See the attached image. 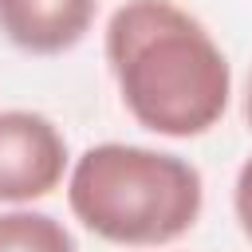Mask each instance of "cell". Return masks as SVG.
<instances>
[{
    "mask_svg": "<svg viewBox=\"0 0 252 252\" xmlns=\"http://www.w3.org/2000/svg\"><path fill=\"white\" fill-rule=\"evenodd\" d=\"M106 63L138 126L197 138L220 122L232 71L197 16L173 0H126L106 24Z\"/></svg>",
    "mask_w": 252,
    "mask_h": 252,
    "instance_id": "obj_1",
    "label": "cell"
},
{
    "mask_svg": "<svg viewBox=\"0 0 252 252\" xmlns=\"http://www.w3.org/2000/svg\"><path fill=\"white\" fill-rule=\"evenodd\" d=\"M67 205L87 232L110 244L158 248L197 224L205 181L177 154L98 142L71 165Z\"/></svg>",
    "mask_w": 252,
    "mask_h": 252,
    "instance_id": "obj_2",
    "label": "cell"
},
{
    "mask_svg": "<svg viewBox=\"0 0 252 252\" xmlns=\"http://www.w3.org/2000/svg\"><path fill=\"white\" fill-rule=\"evenodd\" d=\"M67 169V138L35 110H0V201L28 205L47 197Z\"/></svg>",
    "mask_w": 252,
    "mask_h": 252,
    "instance_id": "obj_3",
    "label": "cell"
},
{
    "mask_svg": "<svg viewBox=\"0 0 252 252\" xmlns=\"http://www.w3.org/2000/svg\"><path fill=\"white\" fill-rule=\"evenodd\" d=\"M98 0H0V35L28 55H63L94 24Z\"/></svg>",
    "mask_w": 252,
    "mask_h": 252,
    "instance_id": "obj_4",
    "label": "cell"
},
{
    "mask_svg": "<svg viewBox=\"0 0 252 252\" xmlns=\"http://www.w3.org/2000/svg\"><path fill=\"white\" fill-rule=\"evenodd\" d=\"M0 252H79V244L51 213L12 209L0 213Z\"/></svg>",
    "mask_w": 252,
    "mask_h": 252,
    "instance_id": "obj_5",
    "label": "cell"
},
{
    "mask_svg": "<svg viewBox=\"0 0 252 252\" xmlns=\"http://www.w3.org/2000/svg\"><path fill=\"white\" fill-rule=\"evenodd\" d=\"M232 209H236V220L244 228V236L252 240V158L240 165L236 173V185H232Z\"/></svg>",
    "mask_w": 252,
    "mask_h": 252,
    "instance_id": "obj_6",
    "label": "cell"
},
{
    "mask_svg": "<svg viewBox=\"0 0 252 252\" xmlns=\"http://www.w3.org/2000/svg\"><path fill=\"white\" fill-rule=\"evenodd\" d=\"M244 118H248V130H252V75H248V94H244Z\"/></svg>",
    "mask_w": 252,
    "mask_h": 252,
    "instance_id": "obj_7",
    "label": "cell"
}]
</instances>
